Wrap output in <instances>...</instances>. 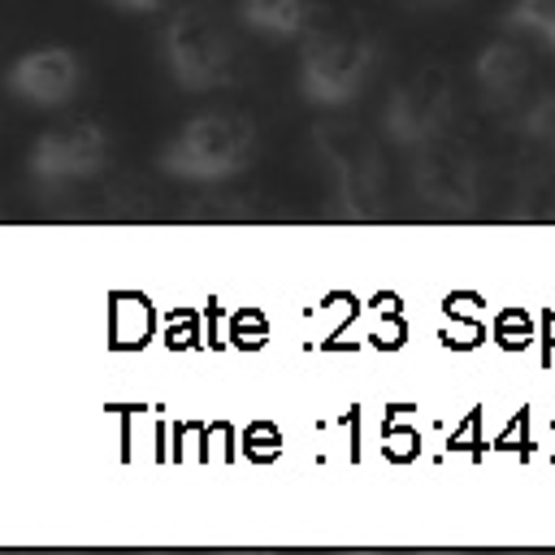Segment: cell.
I'll list each match as a JSON object with an SVG mask.
<instances>
[{"mask_svg": "<svg viewBox=\"0 0 555 555\" xmlns=\"http://www.w3.org/2000/svg\"><path fill=\"white\" fill-rule=\"evenodd\" d=\"M256 156V126L251 117L234 108H199L191 113L173 139L160 147V173L173 182H195V186H217L238 178Z\"/></svg>", "mask_w": 555, "mask_h": 555, "instance_id": "obj_1", "label": "cell"}, {"mask_svg": "<svg viewBox=\"0 0 555 555\" xmlns=\"http://www.w3.org/2000/svg\"><path fill=\"white\" fill-rule=\"evenodd\" d=\"M377 56H382V48L369 35H330V30L308 35L304 30L299 65H295L299 95L325 113L347 108L369 87Z\"/></svg>", "mask_w": 555, "mask_h": 555, "instance_id": "obj_2", "label": "cell"}, {"mask_svg": "<svg viewBox=\"0 0 555 555\" xmlns=\"http://www.w3.org/2000/svg\"><path fill=\"white\" fill-rule=\"evenodd\" d=\"M160 61H165L173 87H182L191 95H208L230 82L234 48H230L225 26L208 9L182 4L160 26Z\"/></svg>", "mask_w": 555, "mask_h": 555, "instance_id": "obj_3", "label": "cell"}, {"mask_svg": "<svg viewBox=\"0 0 555 555\" xmlns=\"http://www.w3.org/2000/svg\"><path fill=\"white\" fill-rule=\"evenodd\" d=\"M312 156L330 178L334 204L351 217L373 212L382 195V160L373 139L351 121H317L312 126Z\"/></svg>", "mask_w": 555, "mask_h": 555, "instance_id": "obj_4", "label": "cell"}, {"mask_svg": "<svg viewBox=\"0 0 555 555\" xmlns=\"http://www.w3.org/2000/svg\"><path fill=\"white\" fill-rule=\"evenodd\" d=\"M455 113V82L442 65H425L416 69L408 82H399L382 108V134L386 143L416 152L434 139H442V130L451 126Z\"/></svg>", "mask_w": 555, "mask_h": 555, "instance_id": "obj_5", "label": "cell"}, {"mask_svg": "<svg viewBox=\"0 0 555 555\" xmlns=\"http://www.w3.org/2000/svg\"><path fill=\"white\" fill-rule=\"evenodd\" d=\"M108 160H113V139L100 121H74V126L43 130L26 147V173L48 191L91 182L108 169Z\"/></svg>", "mask_w": 555, "mask_h": 555, "instance_id": "obj_6", "label": "cell"}, {"mask_svg": "<svg viewBox=\"0 0 555 555\" xmlns=\"http://www.w3.org/2000/svg\"><path fill=\"white\" fill-rule=\"evenodd\" d=\"M82 61L65 43H39L26 48L9 69H4V91L30 108H65L82 91Z\"/></svg>", "mask_w": 555, "mask_h": 555, "instance_id": "obj_7", "label": "cell"}, {"mask_svg": "<svg viewBox=\"0 0 555 555\" xmlns=\"http://www.w3.org/2000/svg\"><path fill=\"white\" fill-rule=\"evenodd\" d=\"M412 191H416L429 208L464 212V208H477L481 169H477L473 152H464L460 143L434 139V143L416 147V160H412Z\"/></svg>", "mask_w": 555, "mask_h": 555, "instance_id": "obj_8", "label": "cell"}, {"mask_svg": "<svg viewBox=\"0 0 555 555\" xmlns=\"http://www.w3.org/2000/svg\"><path fill=\"white\" fill-rule=\"evenodd\" d=\"M473 82H477V91H481V100L490 108L516 104L525 82H529V52L507 35L486 39L477 48V56H473Z\"/></svg>", "mask_w": 555, "mask_h": 555, "instance_id": "obj_9", "label": "cell"}, {"mask_svg": "<svg viewBox=\"0 0 555 555\" xmlns=\"http://www.w3.org/2000/svg\"><path fill=\"white\" fill-rule=\"evenodd\" d=\"M238 17L264 39H295L308 30V0H238Z\"/></svg>", "mask_w": 555, "mask_h": 555, "instance_id": "obj_10", "label": "cell"}, {"mask_svg": "<svg viewBox=\"0 0 555 555\" xmlns=\"http://www.w3.org/2000/svg\"><path fill=\"white\" fill-rule=\"evenodd\" d=\"M503 26L512 35H525L542 52H555V0H512Z\"/></svg>", "mask_w": 555, "mask_h": 555, "instance_id": "obj_11", "label": "cell"}, {"mask_svg": "<svg viewBox=\"0 0 555 555\" xmlns=\"http://www.w3.org/2000/svg\"><path fill=\"white\" fill-rule=\"evenodd\" d=\"M520 134H525L529 143L555 152V91L538 95V100L525 108V117H520Z\"/></svg>", "mask_w": 555, "mask_h": 555, "instance_id": "obj_12", "label": "cell"}, {"mask_svg": "<svg viewBox=\"0 0 555 555\" xmlns=\"http://www.w3.org/2000/svg\"><path fill=\"white\" fill-rule=\"evenodd\" d=\"M104 4L117 9V13H134V17H147V13L165 9V0H104Z\"/></svg>", "mask_w": 555, "mask_h": 555, "instance_id": "obj_13", "label": "cell"}]
</instances>
